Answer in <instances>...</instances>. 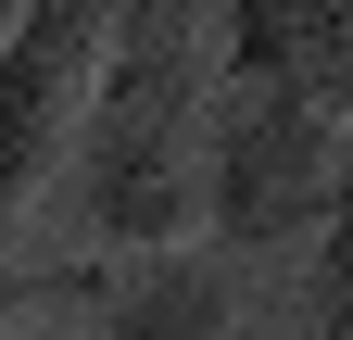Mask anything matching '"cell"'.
I'll list each match as a JSON object with an SVG mask.
<instances>
[{"label": "cell", "instance_id": "1", "mask_svg": "<svg viewBox=\"0 0 353 340\" xmlns=\"http://www.w3.org/2000/svg\"><path fill=\"white\" fill-rule=\"evenodd\" d=\"M202 126H214V13H190V0L114 13L88 114H76V151L51 177L63 265H38V277L190 252L202 240Z\"/></svg>", "mask_w": 353, "mask_h": 340}, {"label": "cell", "instance_id": "2", "mask_svg": "<svg viewBox=\"0 0 353 340\" xmlns=\"http://www.w3.org/2000/svg\"><path fill=\"white\" fill-rule=\"evenodd\" d=\"M341 139L353 126L214 76V126H202V227H214V252H240V265L303 252L328 227V202H341Z\"/></svg>", "mask_w": 353, "mask_h": 340}, {"label": "cell", "instance_id": "3", "mask_svg": "<svg viewBox=\"0 0 353 340\" xmlns=\"http://www.w3.org/2000/svg\"><path fill=\"white\" fill-rule=\"evenodd\" d=\"M101 38H114L101 0L0 13V265H13V240L38 227V202H51L63 151H76V114H88V76H101Z\"/></svg>", "mask_w": 353, "mask_h": 340}, {"label": "cell", "instance_id": "4", "mask_svg": "<svg viewBox=\"0 0 353 340\" xmlns=\"http://www.w3.org/2000/svg\"><path fill=\"white\" fill-rule=\"evenodd\" d=\"M38 303H88L101 340H278V303L240 252H139V265H76V277H38Z\"/></svg>", "mask_w": 353, "mask_h": 340}, {"label": "cell", "instance_id": "5", "mask_svg": "<svg viewBox=\"0 0 353 340\" xmlns=\"http://www.w3.org/2000/svg\"><path fill=\"white\" fill-rule=\"evenodd\" d=\"M214 76L353 126V0H240V13H214Z\"/></svg>", "mask_w": 353, "mask_h": 340}, {"label": "cell", "instance_id": "6", "mask_svg": "<svg viewBox=\"0 0 353 340\" xmlns=\"http://www.w3.org/2000/svg\"><path fill=\"white\" fill-rule=\"evenodd\" d=\"M278 340H303V328H278Z\"/></svg>", "mask_w": 353, "mask_h": 340}]
</instances>
